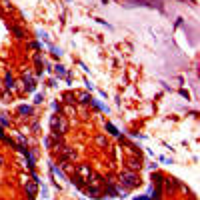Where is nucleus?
Returning <instances> with one entry per match:
<instances>
[{
	"mask_svg": "<svg viewBox=\"0 0 200 200\" xmlns=\"http://www.w3.org/2000/svg\"><path fill=\"white\" fill-rule=\"evenodd\" d=\"M128 168H130V170H136V168H140V160H136V158H130V160H128Z\"/></svg>",
	"mask_w": 200,
	"mask_h": 200,
	"instance_id": "f03ea898",
	"label": "nucleus"
},
{
	"mask_svg": "<svg viewBox=\"0 0 200 200\" xmlns=\"http://www.w3.org/2000/svg\"><path fill=\"white\" fill-rule=\"evenodd\" d=\"M120 180H122V184L126 186V188H134V186L138 184V176H136L132 170H130V172H124L122 176H120Z\"/></svg>",
	"mask_w": 200,
	"mask_h": 200,
	"instance_id": "f257e3e1",
	"label": "nucleus"
}]
</instances>
